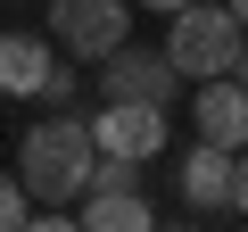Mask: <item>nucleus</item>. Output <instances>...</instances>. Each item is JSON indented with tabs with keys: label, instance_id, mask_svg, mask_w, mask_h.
Here are the masks:
<instances>
[{
	"label": "nucleus",
	"instance_id": "obj_1",
	"mask_svg": "<svg viewBox=\"0 0 248 232\" xmlns=\"http://www.w3.org/2000/svg\"><path fill=\"white\" fill-rule=\"evenodd\" d=\"M99 174V141H91V116H50L17 141V182L33 191V207H75Z\"/></svg>",
	"mask_w": 248,
	"mask_h": 232
},
{
	"label": "nucleus",
	"instance_id": "obj_2",
	"mask_svg": "<svg viewBox=\"0 0 248 232\" xmlns=\"http://www.w3.org/2000/svg\"><path fill=\"white\" fill-rule=\"evenodd\" d=\"M240 17L223 9V0H190V9H174V33H166V58L182 66V83H207V75H232L240 66Z\"/></svg>",
	"mask_w": 248,
	"mask_h": 232
},
{
	"label": "nucleus",
	"instance_id": "obj_3",
	"mask_svg": "<svg viewBox=\"0 0 248 232\" xmlns=\"http://www.w3.org/2000/svg\"><path fill=\"white\" fill-rule=\"evenodd\" d=\"M50 42L75 66H99L108 50L133 42V0H50Z\"/></svg>",
	"mask_w": 248,
	"mask_h": 232
},
{
	"label": "nucleus",
	"instance_id": "obj_4",
	"mask_svg": "<svg viewBox=\"0 0 248 232\" xmlns=\"http://www.w3.org/2000/svg\"><path fill=\"white\" fill-rule=\"evenodd\" d=\"M75 224H91V232H149V224H157V207L133 191V158H99V174H91Z\"/></svg>",
	"mask_w": 248,
	"mask_h": 232
},
{
	"label": "nucleus",
	"instance_id": "obj_5",
	"mask_svg": "<svg viewBox=\"0 0 248 232\" xmlns=\"http://www.w3.org/2000/svg\"><path fill=\"white\" fill-rule=\"evenodd\" d=\"M174 91H182V66L166 58V42L157 50L124 42V50L99 58V99H157V108H174Z\"/></svg>",
	"mask_w": 248,
	"mask_h": 232
},
{
	"label": "nucleus",
	"instance_id": "obj_6",
	"mask_svg": "<svg viewBox=\"0 0 248 232\" xmlns=\"http://www.w3.org/2000/svg\"><path fill=\"white\" fill-rule=\"evenodd\" d=\"M91 141H99V158H157L174 133H166V108L157 99H99V116H91Z\"/></svg>",
	"mask_w": 248,
	"mask_h": 232
},
{
	"label": "nucleus",
	"instance_id": "obj_7",
	"mask_svg": "<svg viewBox=\"0 0 248 232\" xmlns=\"http://www.w3.org/2000/svg\"><path fill=\"white\" fill-rule=\"evenodd\" d=\"M190 125H199V141L248 149V83H240V75H207L199 99H190Z\"/></svg>",
	"mask_w": 248,
	"mask_h": 232
},
{
	"label": "nucleus",
	"instance_id": "obj_8",
	"mask_svg": "<svg viewBox=\"0 0 248 232\" xmlns=\"http://www.w3.org/2000/svg\"><path fill=\"white\" fill-rule=\"evenodd\" d=\"M58 42H42V33H0V99H42L50 91V75H58Z\"/></svg>",
	"mask_w": 248,
	"mask_h": 232
},
{
	"label": "nucleus",
	"instance_id": "obj_9",
	"mask_svg": "<svg viewBox=\"0 0 248 232\" xmlns=\"http://www.w3.org/2000/svg\"><path fill=\"white\" fill-rule=\"evenodd\" d=\"M232 182H240V149H223V141L182 149V199L190 207H232Z\"/></svg>",
	"mask_w": 248,
	"mask_h": 232
},
{
	"label": "nucleus",
	"instance_id": "obj_10",
	"mask_svg": "<svg viewBox=\"0 0 248 232\" xmlns=\"http://www.w3.org/2000/svg\"><path fill=\"white\" fill-rule=\"evenodd\" d=\"M17 224H33V191L17 174H0V232H17Z\"/></svg>",
	"mask_w": 248,
	"mask_h": 232
},
{
	"label": "nucleus",
	"instance_id": "obj_11",
	"mask_svg": "<svg viewBox=\"0 0 248 232\" xmlns=\"http://www.w3.org/2000/svg\"><path fill=\"white\" fill-rule=\"evenodd\" d=\"M42 99H50V108H66V99H75V58H58V75H50V91H42Z\"/></svg>",
	"mask_w": 248,
	"mask_h": 232
},
{
	"label": "nucleus",
	"instance_id": "obj_12",
	"mask_svg": "<svg viewBox=\"0 0 248 232\" xmlns=\"http://www.w3.org/2000/svg\"><path fill=\"white\" fill-rule=\"evenodd\" d=\"M232 207L248 215V149H240V182H232Z\"/></svg>",
	"mask_w": 248,
	"mask_h": 232
},
{
	"label": "nucleus",
	"instance_id": "obj_13",
	"mask_svg": "<svg viewBox=\"0 0 248 232\" xmlns=\"http://www.w3.org/2000/svg\"><path fill=\"white\" fill-rule=\"evenodd\" d=\"M133 9H166V17H174V9H190V0H133Z\"/></svg>",
	"mask_w": 248,
	"mask_h": 232
},
{
	"label": "nucleus",
	"instance_id": "obj_14",
	"mask_svg": "<svg viewBox=\"0 0 248 232\" xmlns=\"http://www.w3.org/2000/svg\"><path fill=\"white\" fill-rule=\"evenodd\" d=\"M232 75H240V83H248V33H240V66H232Z\"/></svg>",
	"mask_w": 248,
	"mask_h": 232
},
{
	"label": "nucleus",
	"instance_id": "obj_15",
	"mask_svg": "<svg viewBox=\"0 0 248 232\" xmlns=\"http://www.w3.org/2000/svg\"><path fill=\"white\" fill-rule=\"evenodd\" d=\"M223 9H232V17H240V25H248V0H223Z\"/></svg>",
	"mask_w": 248,
	"mask_h": 232
}]
</instances>
